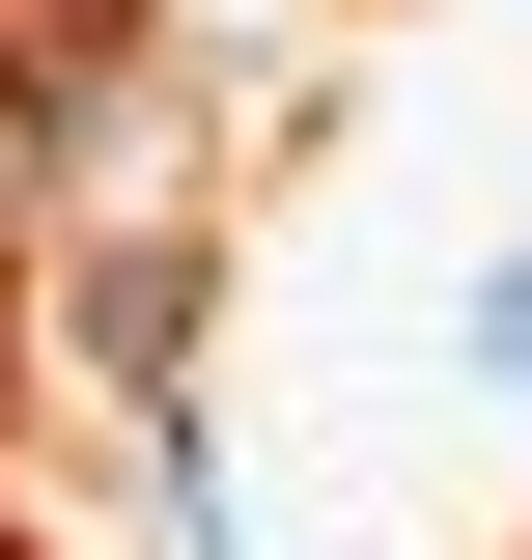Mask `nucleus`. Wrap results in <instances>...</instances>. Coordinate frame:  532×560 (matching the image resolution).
Masks as SVG:
<instances>
[{"label":"nucleus","instance_id":"nucleus-1","mask_svg":"<svg viewBox=\"0 0 532 560\" xmlns=\"http://www.w3.org/2000/svg\"><path fill=\"white\" fill-rule=\"evenodd\" d=\"M476 364H505V393H532V253H505V280H476Z\"/></svg>","mask_w":532,"mask_h":560}]
</instances>
